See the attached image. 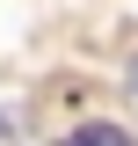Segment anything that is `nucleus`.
Returning a JSON list of instances; mask_svg holds the SVG:
<instances>
[{
  "instance_id": "f257e3e1",
  "label": "nucleus",
  "mask_w": 138,
  "mask_h": 146,
  "mask_svg": "<svg viewBox=\"0 0 138 146\" xmlns=\"http://www.w3.org/2000/svg\"><path fill=\"white\" fill-rule=\"evenodd\" d=\"M58 146H131V131H124V124H109V117H95V124H73Z\"/></svg>"
},
{
  "instance_id": "f03ea898",
  "label": "nucleus",
  "mask_w": 138,
  "mask_h": 146,
  "mask_svg": "<svg viewBox=\"0 0 138 146\" xmlns=\"http://www.w3.org/2000/svg\"><path fill=\"white\" fill-rule=\"evenodd\" d=\"M131 95H138V66H131Z\"/></svg>"
}]
</instances>
